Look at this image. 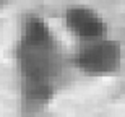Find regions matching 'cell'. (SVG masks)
Returning a JSON list of instances; mask_svg holds the SVG:
<instances>
[{"mask_svg": "<svg viewBox=\"0 0 125 117\" xmlns=\"http://www.w3.org/2000/svg\"><path fill=\"white\" fill-rule=\"evenodd\" d=\"M21 91L29 101L42 103L55 91L62 62L52 33L42 20L28 18L18 46Z\"/></svg>", "mask_w": 125, "mask_h": 117, "instance_id": "6da1fadb", "label": "cell"}, {"mask_svg": "<svg viewBox=\"0 0 125 117\" xmlns=\"http://www.w3.org/2000/svg\"><path fill=\"white\" fill-rule=\"evenodd\" d=\"M122 64V49L115 41L106 38L86 41L78 51L76 65L89 76H107L115 73Z\"/></svg>", "mask_w": 125, "mask_h": 117, "instance_id": "7a4b0ae2", "label": "cell"}, {"mask_svg": "<svg viewBox=\"0 0 125 117\" xmlns=\"http://www.w3.org/2000/svg\"><path fill=\"white\" fill-rule=\"evenodd\" d=\"M68 29L81 41H93L106 36V23L88 7H72L65 15Z\"/></svg>", "mask_w": 125, "mask_h": 117, "instance_id": "3957f363", "label": "cell"}]
</instances>
